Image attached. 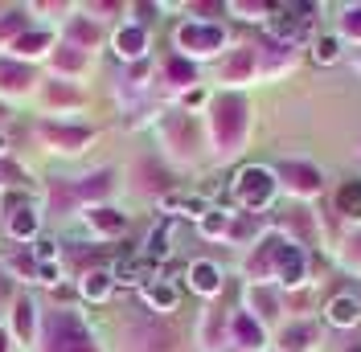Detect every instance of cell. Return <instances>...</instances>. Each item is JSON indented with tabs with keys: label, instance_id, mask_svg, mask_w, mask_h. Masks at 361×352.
Returning <instances> with one entry per match:
<instances>
[{
	"label": "cell",
	"instance_id": "obj_1",
	"mask_svg": "<svg viewBox=\"0 0 361 352\" xmlns=\"http://www.w3.org/2000/svg\"><path fill=\"white\" fill-rule=\"evenodd\" d=\"M45 352H94V340H90V332L82 328L78 315L54 311L49 328H45Z\"/></svg>",
	"mask_w": 361,
	"mask_h": 352
},
{
	"label": "cell",
	"instance_id": "obj_2",
	"mask_svg": "<svg viewBox=\"0 0 361 352\" xmlns=\"http://www.w3.org/2000/svg\"><path fill=\"white\" fill-rule=\"evenodd\" d=\"M234 193H238L243 205L259 209V205H267L271 193H275V176H271L267 168H243L238 180H234Z\"/></svg>",
	"mask_w": 361,
	"mask_h": 352
},
{
	"label": "cell",
	"instance_id": "obj_3",
	"mask_svg": "<svg viewBox=\"0 0 361 352\" xmlns=\"http://www.w3.org/2000/svg\"><path fill=\"white\" fill-rule=\"evenodd\" d=\"M177 42L185 49H193V54H214L222 45V29L218 25H180Z\"/></svg>",
	"mask_w": 361,
	"mask_h": 352
},
{
	"label": "cell",
	"instance_id": "obj_4",
	"mask_svg": "<svg viewBox=\"0 0 361 352\" xmlns=\"http://www.w3.org/2000/svg\"><path fill=\"white\" fill-rule=\"evenodd\" d=\"M243 103L238 99H222L218 103V115H214V132H218V139L222 144H234L238 139V132H243Z\"/></svg>",
	"mask_w": 361,
	"mask_h": 352
},
{
	"label": "cell",
	"instance_id": "obj_5",
	"mask_svg": "<svg viewBox=\"0 0 361 352\" xmlns=\"http://www.w3.org/2000/svg\"><path fill=\"white\" fill-rule=\"evenodd\" d=\"M169 344H173V332L152 328V324H144V328L132 332V352H164Z\"/></svg>",
	"mask_w": 361,
	"mask_h": 352
},
{
	"label": "cell",
	"instance_id": "obj_6",
	"mask_svg": "<svg viewBox=\"0 0 361 352\" xmlns=\"http://www.w3.org/2000/svg\"><path fill=\"white\" fill-rule=\"evenodd\" d=\"M275 258H279V275H283V283H295V279L304 275V254H300L295 246H275Z\"/></svg>",
	"mask_w": 361,
	"mask_h": 352
},
{
	"label": "cell",
	"instance_id": "obj_7",
	"mask_svg": "<svg viewBox=\"0 0 361 352\" xmlns=\"http://www.w3.org/2000/svg\"><path fill=\"white\" fill-rule=\"evenodd\" d=\"M144 45H148V37H144V29H135V25L119 29V37H115L119 58H140V54H144Z\"/></svg>",
	"mask_w": 361,
	"mask_h": 352
},
{
	"label": "cell",
	"instance_id": "obj_8",
	"mask_svg": "<svg viewBox=\"0 0 361 352\" xmlns=\"http://www.w3.org/2000/svg\"><path fill=\"white\" fill-rule=\"evenodd\" d=\"M189 283L209 295V291H218V287H222V275H218V266H214V263H193V266H189Z\"/></svg>",
	"mask_w": 361,
	"mask_h": 352
},
{
	"label": "cell",
	"instance_id": "obj_9",
	"mask_svg": "<svg viewBox=\"0 0 361 352\" xmlns=\"http://www.w3.org/2000/svg\"><path fill=\"white\" fill-rule=\"evenodd\" d=\"M8 234H13V238H33V234H37V213H33L29 205L13 209V218H8Z\"/></svg>",
	"mask_w": 361,
	"mask_h": 352
},
{
	"label": "cell",
	"instance_id": "obj_10",
	"mask_svg": "<svg viewBox=\"0 0 361 352\" xmlns=\"http://www.w3.org/2000/svg\"><path fill=\"white\" fill-rule=\"evenodd\" d=\"M29 82H33L29 66H21V62H0V87L4 90H21Z\"/></svg>",
	"mask_w": 361,
	"mask_h": 352
},
{
	"label": "cell",
	"instance_id": "obj_11",
	"mask_svg": "<svg viewBox=\"0 0 361 352\" xmlns=\"http://www.w3.org/2000/svg\"><path fill=\"white\" fill-rule=\"evenodd\" d=\"M87 221L94 225V230H103V234H123V225H128V218L115 213V209H90Z\"/></svg>",
	"mask_w": 361,
	"mask_h": 352
},
{
	"label": "cell",
	"instance_id": "obj_12",
	"mask_svg": "<svg viewBox=\"0 0 361 352\" xmlns=\"http://www.w3.org/2000/svg\"><path fill=\"white\" fill-rule=\"evenodd\" d=\"M283 176H292V189H300V193L320 189V176H316V168H308V164H283Z\"/></svg>",
	"mask_w": 361,
	"mask_h": 352
},
{
	"label": "cell",
	"instance_id": "obj_13",
	"mask_svg": "<svg viewBox=\"0 0 361 352\" xmlns=\"http://www.w3.org/2000/svg\"><path fill=\"white\" fill-rule=\"evenodd\" d=\"M111 283H115V275H111V270H90V275H87V283H82V295H87V299H107Z\"/></svg>",
	"mask_w": 361,
	"mask_h": 352
},
{
	"label": "cell",
	"instance_id": "obj_14",
	"mask_svg": "<svg viewBox=\"0 0 361 352\" xmlns=\"http://www.w3.org/2000/svg\"><path fill=\"white\" fill-rule=\"evenodd\" d=\"M329 320H333V324H341V328H349V324L357 320V299H349V295L333 299V303H329Z\"/></svg>",
	"mask_w": 361,
	"mask_h": 352
},
{
	"label": "cell",
	"instance_id": "obj_15",
	"mask_svg": "<svg viewBox=\"0 0 361 352\" xmlns=\"http://www.w3.org/2000/svg\"><path fill=\"white\" fill-rule=\"evenodd\" d=\"M45 135H49L54 144H66V148L87 144V132H82V127H58V123H45Z\"/></svg>",
	"mask_w": 361,
	"mask_h": 352
},
{
	"label": "cell",
	"instance_id": "obj_16",
	"mask_svg": "<svg viewBox=\"0 0 361 352\" xmlns=\"http://www.w3.org/2000/svg\"><path fill=\"white\" fill-rule=\"evenodd\" d=\"M337 205H341V213H349V218H361V180H353V184H345V189H341Z\"/></svg>",
	"mask_w": 361,
	"mask_h": 352
},
{
	"label": "cell",
	"instance_id": "obj_17",
	"mask_svg": "<svg viewBox=\"0 0 361 352\" xmlns=\"http://www.w3.org/2000/svg\"><path fill=\"white\" fill-rule=\"evenodd\" d=\"M144 295H148V303H152V308H164V311L177 303V291H173L169 283H148V287H144Z\"/></svg>",
	"mask_w": 361,
	"mask_h": 352
},
{
	"label": "cell",
	"instance_id": "obj_18",
	"mask_svg": "<svg viewBox=\"0 0 361 352\" xmlns=\"http://www.w3.org/2000/svg\"><path fill=\"white\" fill-rule=\"evenodd\" d=\"M107 189H111V172H94V176H87V184H78L82 197H99V193H107Z\"/></svg>",
	"mask_w": 361,
	"mask_h": 352
},
{
	"label": "cell",
	"instance_id": "obj_19",
	"mask_svg": "<svg viewBox=\"0 0 361 352\" xmlns=\"http://www.w3.org/2000/svg\"><path fill=\"white\" fill-rule=\"evenodd\" d=\"M13 45H17L21 54H42L45 45H49V33H21Z\"/></svg>",
	"mask_w": 361,
	"mask_h": 352
},
{
	"label": "cell",
	"instance_id": "obj_20",
	"mask_svg": "<svg viewBox=\"0 0 361 352\" xmlns=\"http://www.w3.org/2000/svg\"><path fill=\"white\" fill-rule=\"evenodd\" d=\"M234 336H238V340H243L247 348H255V344H259V328L250 324L247 315H238V320H234Z\"/></svg>",
	"mask_w": 361,
	"mask_h": 352
},
{
	"label": "cell",
	"instance_id": "obj_21",
	"mask_svg": "<svg viewBox=\"0 0 361 352\" xmlns=\"http://www.w3.org/2000/svg\"><path fill=\"white\" fill-rule=\"evenodd\" d=\"M308 340H312V328H292L288 336H283V348H308Z\"/></svg>",
	"mask_w": 361,
	"mask_h": 352
},
{
	"label": "cell",
	"instance_id": "obj_22",
	"mask_svg": "<svg viewBox=\"0 0 361 352\" xmlns=\"http://www.w3.org/2000/svg\"><path fill=\"white\" fill-rule=\"evenodd\" d=\"M17 332H21V336L33 332V303H21V308H17Z\"/></svg>",
	"mask_w": 361,
	"mask_h": 352
},
{
	"label": "cell",
	"instance_id": "obj_23",
	"mask_svg": "<svg viewBox=\"0 0 361 352\" xmlns=\"http://www.w3.org/2000/svg\"><path fill=\"white\" fill-rule=\"evenodd\" d=\"M333 58H337V42L333 37H320L316 42V62H333Z\"/></svg>",
	"mask_w": 361,
	"mask_h": 352
},
{
	"label": "cell",
	"instance_id": "obj_24",
	"mask_svg": "<svg viewBox=\"0 0 361 352\" xmlns=\"http://www.w3.org/2000/svg\"><path fill=\"white\" fill-rule=\"evenodd\" d=\"M169 74H173L177 82H193V66H189V62H180V58L169 62Z\"/></svg>",
	"mask_w": 361,
	"mask_h": 352
},
{
	"label": "cell",
	"instance_id": "obj_25",
	"mask_svg": "<svg viewBox=\"0 0 361 352\" xmlns=\"http://www.w3.org/2000/svg\"><path fill=\"white\" fill-rule=\"evenodd\" d=\"M164 238H169V230H157V234L148 238V254H152V258H164V250H169V246H164Z\"/></svg>",
	"mask_w": 361,
	"mask_h": 352
},
{
	"label": "cell",
	"instance_id": "obj_26",
	"mask_svg": "<svg viewBox=\"0 0 361 352\" xmlns=\"http://www.w3.org/2000/svg\"><path fill=\"white\" fill-rule=\"evenodd\" d=\"M58 66L62 70H78L82 66V54H78V49H62V54H58Z\"/></svg>",
	"mask_w": 361,
	"mask_h": 352
},
{
	"label": "cell",
	"instance_id": "obj_27",
	"mask_svg": "<svg viewBox=\"0 0 361 352\" xmlns=\"http://www.w3.org/2000/svg\"><path fill=\"white\" fill-rule=\"evenodd\" d=\"M70 33H74L78 42H94V25H87V21H74L70 25Z\"/></svg>",
	"mask_w": 361,
	"mask_h": 352
},
{
	"label": "cell",
	"instance_id": "obj_28",
	"mask_svg": "<svg viewBox=\"0 0 361 352\" xmlns=\"http://www.w3.org/2000/svg\"><path fill=\"white\" fill-rule=\"evenodd\" d=\"M21 25H25V17H21V13H8V17L0 21V37H4V33H13V29H21Z\"/></svg>",
	"mask_w": 361,
	"mask_h": 352
},
{
	"label": "cell",
	"instance_id": "obj_29",
	"mask_svg": "<svg viewBox=\"0 0 361 352\" xmlns=\"http://www.w3.org/2000/svg\"><path fill=\"white\" fill-rule=\"evenodd\" d=\"M54 254H58V242H37V258H42V263H49Z\"/></svg>",
	"mask_w": 361,
	"mask_h": 352
},
{
	"label": "cell",
	"instance_id": "obj_30",
	"mask_svg": "<svg viewBox=\"0 0 361 352\" xmlns=\"http://www.w3.org/2000/svg\"><path fill=\"white\" fill-rule=\"evenodd\" d=\"M0 176H4V184H17V180H21V172H17L13 164H4V160H0Z\"/></svg>",
	"mask_w": 361,
	"mask_h": 352
},
{
	"label": "cell",
	"instance_id": "obj_31",
	"mask_svg": "<svg viewBox=\"0 0 361 352\" xmlns=\"http://www.w3.org/2000/svg\"><path fill=\"white\" fill-rule=\"evenodd\" d=\"M222 225H226V218L209 213V218H205V234H222Z\"/></svg>",
	"mask_w": 361,
	"mask_h": 352
},
{
	"label": "cell",
	"instance_id": "obj_32",
	"mask_svg": "<svg viewBox=\"0 0 361 352\" xmlns=\"http://www.w3.org/2000/svg\"><path fill=\"white\" fill-rule=\"evenodd\" d=\"M0 352H8V340H4V332H0Z\"/></svg>",
	"mask_w": 361,
	"mask_h": 352
},
{
	"label": "cell",
	"instance_id": "obj_33",
	"mask_svg": "<svg viewBox=\"0 0 361 352\" xmlns=\"http://www.w3.org/2000/svg\"><path fill=\"white\" fill-rule=\"evenodd\" d=\"M0 291H4V279H0Z\"/></svg>",
	"mask_w": 361,
	"mask_h": 352
}]
</instances>
